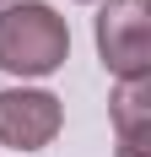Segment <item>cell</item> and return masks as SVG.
Here are the masks:
<instances>
[{"label":"cell","mask_w":151,"mask_h":157,"mask_svg":"<svg viewBox=\"0 0 151 157\" xmlns=\"http://www.w3.org/2000/svg\"><path fill=\"white\" fill-rule=\"evenodd\" d=\"M70 60V27L43 0L0 6V71L6 76H54Z\"/></svg>","instance_id":"obj_1"},{"label":"cell","mask_w":151,"mask_h":157,"mask_svg":"<svg viewBox=\"0 0 151 157\" xmlns=\"http://www.w3.org/2000/svg\"><path fill=\"white\" fill-rule=\"evenodd\" d=\"M97 54H103V71H113L119 81L151 76L146 0H108L103 11H97Z\"/></svg>","instance_id":"obj_2"},{"label":"cell","mask_w":151,"mask_h":157,"mask_svg":"<svg viewBox=\"0 0 151 157\" xmlns=\"http://www.w3.org/2000/svg\"><path fill=\"white\" fill-rule=\"evenodd\" d=\"M60 125H65V109L54 92H43V87H6L0 92V146L38 152L60 136Z\"/></svg>","instance_id":"obj_3"},{"label":"cell","mask_w":151,"mask_h":157,"mask_svg":"<svg viewBox=\"0 0 151 157\" xmlns=\"http://www.w3.org/2000/svg\"><path fill=\"white\" fill-rule=\"evenodd\" d=\"M113 136H119V157H146V141H151V76L119 81V92H113Z\"/></svg>","instance_id":"obj_4"},{"label":"cell","mask_w":151,"mask_h":157,"mask_svg":"<svg viewBox=\"0 0 151 157\" xmlns=\"http://www.w3.org/2000/svg\"><path fill=\"white\" fill-rule=\"evenodd\" d=\"M0 6H6V0H0Z\"/></svg>","instance_id":"obj_5"}]
</instances>
